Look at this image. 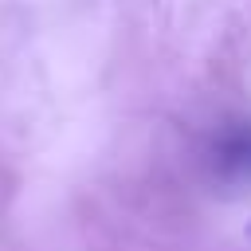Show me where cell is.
Here are the masks:
<instances>
[{
	"label": "cell",
	"instance_id": "obj_1",
	"mask_svg": "<svg viewBox=\"0 0 251 251\" xmlns=\"http://www.w3.org/2000/svg\"><path fill=\"white\" fill-rule=\"evenodd\" d=\"M220 161L227 173H239V176H251V129H239L224 149H220Z\"/></svg>",
	"mask_w": 251,
	"mask_h": 251
},
{
	"label": "cell",
	"instance_id": "obj_2",
	"mask_svg": "<svg viewBox=\"0 0 251 251\" xmlns=\"http://www.w3.org/2000/svg\"><path fill=\"white\" fill-rule=\"evenodd\" d=\"M247 231H251V227H247Z\"/></svg>",
	"mask_w": 251,
	"mask_h": 251
}]
</instances>
